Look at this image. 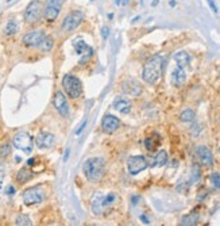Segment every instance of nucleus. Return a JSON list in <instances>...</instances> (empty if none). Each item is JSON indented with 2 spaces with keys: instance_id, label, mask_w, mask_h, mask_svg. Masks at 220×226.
<instances>
[{
  "instance_id": "nucleus-45",
  "label": "nucleus",
  "mask_w": 220,
  "mask_h": 226,
  "mask_svg": "<svg viewBox=\"0 0 220 226\" xmlns=\"http://www.w3.org/2000/svg\"><path fill=\"white\" fill-rule=\"evenodd\" d=\"M107 16H108V19H110V20H112V19H114V12H110V14H108V15H107Z\"/></svg>"
},
{
  "instance_id": "nucleus-39",
  "label": "nucleus",
  "mask_w": 220,
  "mask_h": 226,
  "mask_svg": "<svg viewBox=\"0 0 220 226\" xmlns=\"http://www.w3.org/2000/svg\"><path fill=\"white\" fill-rule=\"evenodd\" d=\"M139 200H141V196H135V195H134L132 198H131V203H132V206H137L138 203H139Z\"/></svg>"
},
{
  "instance_id": "nucleus-7",
  "label": "nucleus",
  "mask_w": 220,
  "mask_h": 226,
  "mask_svg": "<svg viewBox=\"0 0 220 226\" xmlns=\"http://www.w3.org/2000/svg\"><path fill=\"white\" fill-rule=\"evenodd\" d=\"M46 198V191L39 186L35 187H30L27 190H24L22 194V200L26 206H35L42 203Z\"/></svg>"
},
{
  "instance_id": "nucleus-44",
  "label": "nucleus",
  "mask_w": 220,
  "mask_h": 226,
  "mask_svg": "<svg viewBox=\"0 0 220 226\" xmlns=\"http://www.w3.org/2000/svg\"><path fill=\"white\" fill-rule=\"evenodd\" d=\"M158 4H159V0H153L151 1V7H157Z\"/></svg>"
},
{
  "instance_id": "nucleus-29",
  "label": "nucleus",
  "mask_w": 220,
  "mask_h": 226,
  "mask_svg": "<svg viewBox=\"0 0 220 226\" xmlns=\"http://www.w3.org/2000/svg\"><path fill=\"white\" fill-rule=\"evenodd\" d=\"M190 179H192V183H197V181L201 179V171H200V168H199V165H196V164L192 167Z\"/></svg>"
},
{
  "instance_id": "nucleus-49",
  "label": "nucleus",
  "mask_w": 220,
  "mask_h": 226,
  "mask_svg": "<svg viewBox=\"0 0 220 226\" xmlns=\"http://www.w3.org/2000/svg\"><path fill=\"white\" fill-rule=\"evenodd\" d=\"M217 69H219V72H220V66H219V68H217Z\"/></svg>"
},
{
  "instance_id": "nucleus-9",
  "label": "nucleus",
  "mask_w": 220,
  "mask_h": 226,
  "mask_svg": "<svg viewBox=\"0 0 220 226\" xmlns=\"http://www.w3.org/2000/svg\"><path fill=\"white\" fill-rule=\"evenodd\" d=\"M12 145L14 148L19 149L26 154H30L34 148V138L27 131H19L12 137Z\"/></svg>"
},
{
  "instance_id": "nucleus-33",
  "label": "nucleus",
  "mask_w": 220,
  "mask_h": 226,
  "mask_svg": "<svg viewBox=\"0 0 220 226\" xmlns=\"http://www.w3.org/2000/svg\"><path fill=\"white\" fill-rule=\"evenodd\" d=\"M108 37H110V27L104 26V27H101V38L106 41V39H108Z\"/></svg>"
},
{
  "instance_id": "nucleus-20",
  "label": "nucleus",
  "mask_w": 220,
  "mask_h": 226,
  "mask_svg": "<svg viewBox=\"0 0 220 226\" xmlns=\"http://www.w3.org/2000/svg\"><path fill=\"white\" fill-rule=\"evenodd\" d=\"M32 177H34V173H32V171L30 169V167H23L18 171V173H16V176H15V180L18 184H26V183H28Z\"/></svg>"
},
{
  "instance_id": "nucleus-19",
  "label": "nucleus",
  "mask_w": 220,
  "mask_h": 226,
  "mask_svg": "<svg viewBox=\"0 0 220 226\" xmlns=\"http://www.w3.org/2000/svg\"><path fill=\"white\" fill-rule=\"evenodd\" d=\"M162 142V138L161 136L158 134V133H153V134H150L145 138V148L149 150V152H154V150H157L159 148V145Z\"/></svg>"
},
{
  "instance_id": "nucleus-11",
  "label": "nucleus",
  "mask_w": 220,
  "mask_h": 226,
  "mask_svg": "<svg viewBox=\"0 0 220 226\" xmlns=\"http://www.w3.org/2000/svg\"><path fill=\"white\" fill-rule=\"evenodd\" d=\"M53 106H54L57 113L62 118H69V115H70V107H69L68 99L65 96V92L55 91L54 96H53Z\"/></svg>"
},
{
  "instance_id": "nucleus-26",
  "label": "nucleus",
  "mask_w": 220,
  "mask_h": 226,
  "mask_svg": "<svg viewBox=\"0 0 220 226\" xmlns=\"http://www.w3.org/2000/svg\"><path fill=\"white\" fill-rule=\"evenodd\" d=\"M53 47H54V39L51 38L50 35H46L43 38V41L41 42L38 49H39L41 51H43V53H49V51L53 50Z\"/></svg>"
},
{
  "instance_id": "nucleus-23",
  "label": "nucleus",
  "mask_w": 220,
  "mask_h": 226,
  "mask_svg": "<svg viewBox=\"0 0 220 226\" xmlns=\"http://www.w3.org/2000/svg\"><path fill=\"white\" fill-rule=\"evenodd\" d=\"M173 60H174V63L177 64V66L182 68V69H185L190 64V56H189V53H186L184 50L177 51L176 54L173 56Z\"/></svg>"
},
{
  "instance_id": "nucleus-10",
  "label": "nucleus",
  "mask_w": 220,
  "mask_h": 226,
  "mask_svg": "<svg viewBox=\"0 0 220 226\" xmlns=\"http://www.w3.org/2000/svg\"><path fill=\"white\" fill-rule=\"evenodd\" d=\"M73 47H74L76 50V54L81 56V58H80L79 64L80 65H83V64H87L90 58H92V56L94 54V49L92 46H89L84 39L81 38H74L73 39V42H72Z\"/></svg>"
},
{
  "instance_id": "nucleus-36",
  "label": "nucleus",
  "mask_w": 220,
  "mask_h": 226,
  "mask_svg": "<svg viewBox=\"0 0 220 226\" xmlns=\"http://www.w3.org/2000/svg\"><path fill=\"white\" fill-rule=\"evenodd\" d=\"M139 219H141L145 225H150V219H149V217H147L146 214H141V215H139Z\"/></svg>"
},
{
  "instance_id": "nucleus-14",
  "label": "nucleus",
  "mask_w": 220,
  "mask_h": 226,
  "mask_svg": "<svg viewBox=\"0 0 220 226\" xmlns=\"http://www.w3.org/2000/svg\"><path fill=\"white\" fill-rule=\"evenodd\" d=\"M34 144L39 149H50L55 145V136L49 131H39L34 138Z\"/></svg>"
},
{
  "instance_id": "nucleus-2",
  "label": "nucleus",
  "mask_w": 220,
  "mask_h": 226,
  "mask_svg": "<svg viewBox=\"0 0 220 226\" xmlns=\"http://www.w3.org/2000/svg\"><path fill=\"white\" fill-rule=\"evenodd\" d=\"M83 172L89 183H100L106 175V160L103 157L88 159L83 165Z\"/></svg>"
},
{
  "instance_id": "nucleus-47",
  "label": "nucleus",
  "mask_w": 220,
  "mask_h": 226,
  "mask_svg": "<svg viewBox=\"0 0 220 226\" xmlns=\"http://www.w3.org/2000/svg\"><path fill=\"white\" fill-rule=\"evenodd\" d=\"M115 1V4H116V6H120V1H122V0H114Z\"/></svg>"
},
{
  "instance_id": "nucleus-22",
  "label": "nucleus",
  "mask_w": 220,
  "mask_h": 226,
  "mask_svg": "<svg viewBox=\"0 0 220 226\" xmlns=\"http://www.w3.org/2000/svg\"><path fill=\"white\" fill-rule=\"evenodd\" d=\"M168 153L166 150H159L154 157H151V160L149 161V167L150 168H155V167H163L168 163Z\"/></svg>"
},
{
  "instance_id": "nucleus-30",
  "label": "nucleus",
  "mask_w": 220,
  "mask_h": 226,
  "mask_svg": "<svg viewBox=\"0 0 220 226\" xmlns=\"http://www.w3.org/2000/svg\"><path fill=\"white\" fill-rule=\"evenodd\" d=\"M209 180H211V184L213 186V188L220 190V173H217V172H212L211 176H209Z\"/></svg>"
},
{
  "instance_id": "nucleus-31",
  "label": "nucleus",
  "mask_w": 220,
  "mask_h": 226,
  "mask_svg": "<svg viewBox=\"0 0 220 226\" xmlns=\"http://www.w3.org/2000/svg\"><path fill=\"white\" fill-rule=\"evenodd\" d=\"M10 153H11V145L10 144L0 145V159H6L7 156H10Z\"/></svg>"
},
{
  "instance_id": "nucleus-1",
  "label": "nucleus",
  "mask_w": 220,
  "mask_h": 226,
  "mask_svg": "<svg viewBox=\"0 0 220 226\" xmlns=\"http://www.w3.org/2000/svg\"><path fill=\"white\" fill-rule=\"evenodd\" d=\"M163 65H165V58L159 54L151 56L150 58H147V61L143 65V70H142L143 80L149 84H155L161 79Z\"/></svg>"
},
{
  "instance_id": "nucleus-8",
  "label": "nucleus",
  "mask_w": 220,
  "mask_h": 226,
  "mask_svg": "<svg viewBox=\"0 0 220 226\" xmlns=\"http://www.w3.org/2000/svg\"><path fill=\"white\" fill-rule=\"evenodd\" d=\"M116 200H118V195L115 192H108L106 195H96V198L92 200V211L96 215H100L103 210L115 204Z\"/></svg>"
},
{
  "instance_id": "nucleus-48",
  "label": "nucleus",
  "mask_w": 220,
  "mask_h": 226,
  "mask_svg": "<svg viewBox=\"0 0 220 226\" xmlns=\"http://www.w3.org/2000/svg\"><path fill=\"white\" fill-rule=\"evenodd\" d=\"M11 1H14V0H7V3H11Z\"/></svg>"
},
{
  "instance_id": "nucleus-3",
  "label": "nucleus",
  "mask_w": 220,
  "mask_h": 226,
  "mask_svg": "<svg viewBox=\"0 0 220 226\" xmlns=\"http://www.w3.org/2000/svg\"><path fill=\"white\" fill-rule=\"evenodd\" d=\"M62 88L63 92L70 97V99H80L83 96V83L77 76L72 73L63 74L62 77Z\"/></svg>"
},
{
  "instance_id": "nucleus-27",
  "label": "nucleus",
  "mask_w": 220,
  "mask_h": 226,
  "mask_svg": "<svg viewBox=\"0 0 220 226\" xmlns=\"http://www.w3.org/2000/svg\"><path fill=\"white\" fill-rule=\"evenodd\" d=\"M194 118H196V114H194V111L190 108H185L184 111H181V114H180V119H181V122H184V123H190V122L194 121Z\"/></svg>"
},
{
  "instance_id": "nucleus-43",
  "label": "nucleus",
  "mask_w": 220,
  "mask_h": 226,
  "mask_svg": "<svg viewBox=\"0 0 220 226\" xmlns=\"http://www.w3.org/2000/svg\"><path fill=\"white\" fill-rule=\"evenodd\" d=\"M128 3H130V0H122V1H120V6H124V7H126V6H128Z\"/></svg>"
},
{
  "instance_id": "nucleus-16",
  "label": "nucleus",
  "mask_w": 220,
  "mask_h": 226,
  "mask_svg": "<svg viewBox=\"0 0 220 226\" xmlns=\"http://www.w3.org/2000/svg\"><path fill=\"white\" fill-rule=\"evenodd\" d=\"M122 91L131 96H141L143 92V87L135 79H127L122 83Z\"/></svg>"
},
{
  "instance_id": "nucleus-21",
  "label": "nucleus",
  "mask_w": 220,
  "mask_h": 226,
  "mask_svg": "<svg viewBox=\"0 0 220 226\" xmlns=\"http://www.w3.org/2000/svg\"><path fill=\"white\" fill-rule=\"evenodd\" d=\"M170 77H172V83H173V86H176V87L184 86L185 81H186V73H185V70L182 69V68H178V66H177L176 69L172 70Z\"/></svg>"
},
{
  "instance_id": "nucleus-24",
  "label": "nucleus",
  "mask_w": 220,
  "mask_h": 226,
  "mask_svg": "<svg viewBox=\"0 0 220 226\" xmlns=\"http://www.w3.org/2000/svg\"><path fill=\"white\" fill-rule=\"evenodd\" d=\"M18 31H19V23H18V20L15 18H11L4 26L3 34L6 37H14L15 34H18Z\"/></svg>"
},
{
  "instance_id": "nucleus-4",
  "label": "nucleus",
  "mask_w": 220,
  "mask_h": 226,
  "mask_svg": "<svg viewBox=\"0 0 220 226\" xmlns=\"http://www.w3.org/2000/svg\"><path fill=\"white\" fill-rule=\"evenodd\" d=\"M43 6L41 0H31L23 11V20L27 26H34L42 19Z\"/></svg>"
},
{
  "instance_id": "nucleus-12",
  "label": "nucleus",
  "mask_w": 220,
  "mask_h": 226,
  "mask_svg": "<svg viewBox=\"0 0 220 226\" xmlns=\"http://www.w3.org/2000/svg\"><path fill=\"white\" fill-rule=\"evenodd\" d=\"M45 37H46V33H45L43 30H31V31L26 33V34L22 37V43H23L26 47L38 49Z\"/></svg>"
},
{
  "instance_id": "nucleus-5",
  "label": "nucleus",
  "mask_w": 220,
  "mask_h": 226,
  "mask_svg": "<svg viewBox=\"0 0 220 226\" xmlns=\"http://www.w3.org/2000/svg\"><path fill=\"white\" fill-rule=\"evenodd\" d=\"M66 0H45L43 12H42V19L47 23H53L58 19L59 12L62 10L63 4Z\"/></svg>"
},
{
  "instance_id": "nucleus-32",
  "label": "nucleus",
  "mask_w": 220,
  "mask_h": 226,
  "mask_svg": "<svg viewBox=\"0 0 220 226\" xmlns=\"http://www.w3.org/2000/svg\"><path fill=\"white\" fill-rule=\"evenodd\" d=\"M87 123H88V119H87V118H84V121L81 122V125L79 126V129H77V130H76V131H74L76 137H79L80 134H81V133H83V130L85 129V126H87Z\"/></svg>"
},
{
  "instance_id": "nucleus-50",
  "label": "nucleus",
  "mask_w": 220,
  "mask_h": 226,
  "mask_svg": "<svg viewBox=\"0 0 220 226\" xmlns=\"http://www.w3.org/2000/svg\"><path fill=\"white\" fill-rule=\"evenodd\" d=\"M92 1H94V0H92Z\"/></svg>"
},
{
  "instance_id": "nucleus-38",
  "label": "nucleus",
  "mask_w": 220,
  "mask_h": 226,
  "mask_svg": "<svg viewBox=\"0 0 220 226\" xmlns=\"http://www.w3.org/2000/svg\"><path fill=\"white\" fill-rule=\"evenodd\" d=\"M69 157H70V148H66L65 149V153H63V161L66 163L69 160Z\"/></svg>"
},
{
  "instance_id": "nucleus-41",
  "label": "nucleus",
  "mask_w": 220,
  "mask_h": 226,
  "mask_svg": "<svg viewBox=\"0 0 220 226\" xmlns=\"http://www.w3.org/2000/svg\"><path fill=\"white\" fill-rule=\"evenodd\" d=\"M176 6H177V1H176V0H169V7L174 8Z\"/></svg>"
},
{
  "instance_id": "nucleus-25",
  "label": "nucleus",
  "mask_w": 220,
  "mask_h": 226,
  "mask_svg": "<svg viewBox=\"0 0 220 226\" xmlns=\"http://www.w3.org/2000/svg\"><path fill=\"white\" fill-rule=\"evenodd\" d=\"M199 221H200V215H199V213L192 211L190 214H186L181 218L180 225H182V226H194V225L199 223Z\"/></svg>"
},
{
  "instance_id": "nucleus-37",
  "label": "nucleus",
  "mask_w": 220,
  "mask_h": 226,
  "mask_svg": "<svg viewBox=\"0 0 220 226\" xmlns=\"http://www.w3.org/2000/svg\"><path fill=\"white\" fill-rule=\"evenodd\" d=\"M207 191H205V190H203V192H200V194H199V196H197V199H199V202H203V200H204L205 198H207Z\"/></svg>"
},
{
  "instance_id": "nucleus-6",
  "label": "nucleus",
  "mask_w": 220,
  "mask_h": 226,
  "mask_svg": "<svg viewBox=\"0 0 220 226\" xmlns=\"http://www.w3.org/2000/svg\"><path fill=\"white\" fill-rule=\"evenodd\" d=\"M84 18H85V15H84L83 11H80V10H72L70 12H68L66 16L62 20V24H61L62 31L63 33L74 31L76 29L84 22Z\"/></svg>"
},
{
  "instance_id": "nucleus-34",
  "label": "nucleus",
  "mask_w": 220,
  "mask_h": 226,
  "mask_svg": "<svg viewBox=\"0 0 220 226\" xmlns=\"http://www.w3.org/2000/svg\"><path fill=\"white\" fill-rule=\"evenodd\" d=\"M207 3H208L209 8L212 10V12H215V14H217V12H219V8H217L216 3H215V0H207Z\"/></svg>"
},
{
  "instance_id": "nucleus-40",
  "label": "nucleus",
  "mask_w": 220,
  "mask_h": 226,
  "mask_svg": "<svg viewBox=\"0 0 220 226\" xmlns=\"http://www.w3.org/2000/svg\"><path fill=\"white\" fill-rule=\"evenodd\" d=\"M26 164H27V167H32V165L35 164V157H30Z\"/></svg>"
},
{
  "instance_id": "nucleus-35",
  "label": "nucleus",
  "mask_w": 220,
  "mask_h": 226,
  "mask_svg": "<svg viewBox=\"0 0 220 226\" xmlns=\"http://www.w3.org/2000/svg\"><path fill=\"white\" fill-rule=\"evenodd\" d=\"M16 192V188L14 187V186H8L7 188H6V194L10 195V196H12V195H15Z\"/></svg>"
},
{
  "instance_id": "nucleus-42",
  "label": "nucleus",
  "mask_w": 220,
  "mask_h": 226,
  "mask_svg": "<svg viewBox=\"0 0 220 226\" xmlns=\"http://www.w3.org/2000/svg\"><path fill=\"white\" fill-rule=\"evenodd\" d=\"M139 19H141V15H137V16H135V18H134V19L132 20H131V23H137V22H138V20H139Z\"/></svg>"
},
{
  "instance_id": "nucleus-46",
  "label": "nucleus",
  "mask_w": 220,
  "mask_h": 226,
  "mask_svg": "<svg viewBox=\"0 0 220 226\" xmlns=\"http://www.w3.org/2000/svg\"><path fill=\"white\" fill-rule=\"evenodd\" d=\"M20 161H22V157H20V156H16L15 157V163H20Z\"/></svg>"
},
{
  "instance_id": "nucleus-28",
  "label": "nucleus",
  "mask_w": 220,
  "mask_h": 226,
  "mask_svg": "<svg viewBox=\"0 0 220 226\" xmlns=\"http://www.w3.org/2000/svg\"><path fill=\"white\" fill-rule=\"evenodd\" d=\"M15 225L16 226H31L32 221L30 219V217L26 214H19L15 218Z\"/></svg>"
},
{
  "instance_id": "nucleus-15",
  "label": "nucleus",
  "mask_w": 220,
  "mask_h": 226,
  "mask_svg": "<svg viewBox=\"0 0 220 226\" xmlns=\"http://www.w3.org/2000/svg\"><path fill=\"white\" fill-rule=\"evenodd\" d=\"M122 122L118 117H115L112 114H106L101 119V130L106 134H112L120 127Z\"/></svg>"
},
{
  "instance_id": "nucleus-13",
  "label": "nucleus",
  "mask_w": 220,
  "mask_h": 226,
  "mask_svg": "<svg viewBox=\"0 0 220 226\" xmlns=\"http://www.w3.org/2000/svg\"><path fill=\"white\" fill-rule=\"evenodd\" d=\"M147 167H149V161L145 156H131L127 160V169L128 173L132 176L143 172L145 169H147Z\"/></svg>"
},
{
  "instance_id": "nucleus-18",
  "label": "nucleus",
  "mask_w": 220,
  "mask_h": 226,
  "mask_svg": "<svg viewBox=\"0 0 220 226\" xmlns=\"http://www.w3.org/2000/svg\"><path fill=\"white\" fill-rule=\"evenodd\" d=\"M131 107H132V103L126 97H116L112 102V108L120 114H130Z\"/></svg>"
},
{
  "instance_id": "nucleus-17",
  "label": "nucleus",
  "mask_w": 220,
  "mask_h": 226,
  "mask_svg": "<svg viewBox=\"0 0 220 226\" xmlns=\"http://www.w3.org/2000/svg\"><path fill=\"white\" fill-rule=\"evenodd\" d=\"M196 156L199 159V161L205 167H212L213 163H215L213 153L209 150V148H207L204 145H199L196 148Z\"/></svg>"
}]
</instances>
